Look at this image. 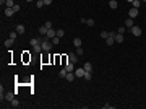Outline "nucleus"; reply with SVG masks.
Wrapping results in <instances>:
<instances>
[{"mask_svg":"<svg viewBox=\"0 0 146 109\" xmlns=\"http://www.w3.org/2000/svg\"><path fill=\"white\" fill-rule=\"evenodd\" d=\"M78 57H80V55L76 54V52H68V59H70V62H73V64L78 62Z\"/></svg>","mask_w":146,"mask_h":109,"instance_id":"obj_5","label":"nucleus"},{"mask_svg":"<svg viewBox=\"0 0 146 109\" xmlns=\"http://www.w3.org/2000/svg\"><path fill=\"white\" fill-rule=\"evenodd\" d=\"M141 2H145V3H146V0H141Z\"/></svg>","mask_w":146,"mask_h":109,"instance_id":"obj_40","label":"nucleus"},{"mask_svg":"<svg viewBox=\"0 0 146 109\" xmlns=\"http://www.w3.org/2000/svg\"><path fill=\"white\" fill-rule=\"evenodd\" d=\"M75 52H76V54H78V55H83V54H84V51H83V47H76V51H75Z\"/></svg>","mask_w":146,"mask_h":109,"instance_id":"obj_28","label":"nucleus"},{"mask_svg":"<svg viewBox=\"0 0 146 109\" xmlns=\"http://www.w3.org/2000/svg\"><path fill=\"white\" fill-rule=\"evenodd\" d=\"M127 2H133V0H127Z\"/></svg>","mask_w":146,"mask_h":109,"instance_id":"obj_39","label":"nucleus"},{"mask_svg":"<svg viewBox=\"0 0 146 109\" xmlns=\"http://www.w3.org/2000/svg\"><path fill=\"white\" fill-rule=\"evenodd\" d=\"M5 7H10V8H13V7H15V2H13V0H7Z\"/></svg>","mask_w":146,"mask_h":109,"instance_id":"obj_23","label":"nucleus"},{"mask_svg":"<svg viewBox=\"0 0 146 109\" xmlns=\"http://www.w3.org/2000/svg\"><path fill=\"white\" fill-rule=\"evenodd\" d=\"M26 2H29V3H31V2H34V0H26Z\"/></svg>","mask_w":146,"mask_h":109,"instance_id":"obj_38","label":"nucleus"},{"mask_svg":"<svg viewBox=\"0 0 146 109\" xmlns=\"http://www.w3.org/2000/svg\"><path fill=\"white\" fill-rule=\"evenodd\" d=\"M86 25H88V26H94V20L88 18V20H86Z\"/></svg>","mask_w":146,"mask_h":109,"instance_id":"obj_27","label":"nucleus"},{"mask_svg":"<svg viewBox=\"0 0 146 109\" xmlns=\"http://www.w3.org/2000/svg\"><path fill=\"white\" fill-rule=\"evenodd\" d=\"M83 67H84V70H86V72H92V64H91V62H86Z\"/></svg>","mask_w":146,"mask_h":109,"instance_id":"obj_14","label":"nucleus"},{"mask_svg":"<svg viewBox=\"0 0 146 109\" xmlns=\"http://www.w3.org/2000/svg\"><path fill=\"white\" fill-rule=\"evenodd\" d=\"M63 34H65L63 29H57V36H58V37H63Z\"/></svg>","mask_w":146,"mask_h":109,"instance_id":"obj_29","label":"nucleus"},{"mask_svg":"<svg viewBox=\"0 0 146 109\" xmlns=\"http://www.w3.org/2000/svg\"><path fill=\"white\" fill-rule=\"evenodd\" d=\"M91 77H92V72H86L83 78H84V80H91Z\"/></svg>","mask_w":146,"mask_h":109,"instance_id":"obj_25","label":"nucleus"},{"mask_svg":"<svg viewBox=\"0 0 146 109\" xmlns=\"http://www.w3.org/2000/svg\"><path fill=\"white\" fill-rule=\"evenodd\" d=\"M125 41V37H123V34H120V33H117L115 34V42H119V44H122Z\"/></svg>","mask_w":146,"mask_h":109,"instance_id":"obj_11","label":"nucleus"},{"mask_svg":"<svg viewBox=\"0 0 146 109\" xmlns=\"http://www.w3.org/2000/svg\"><path fill=\"white\" fill-rule=\"evenodd\" d=\"M10 106H11V108H18V106H19V101L15 98L13 101H10Z\"/></svg>","mask_w":146,"mask_h":109,"instance_id":"obj_18","label":"nucleus"},{"mask_svg":"<svg viewBox=\"0 0 146 109\" xmlns=\"http://www.w3.org/2000/svg\"><path fill=\"white\" fill-rule=\"evenodd\" d=\"M5 3H7V0H0V5H2V7H3Z\"/></svg>","mask_w":146,"mask_h":109,"instance_id":"obj_37","label":"nucleus"},{"mask_svg":"<svg viewBox=\"0 0 146 109\" xmlns=\"http://www.w3.org/2000/svg\"><path fill=\"white\" fill-rule=\"evenodd\" d=\"M47 31H49V29H47L46 26H41V28H39V33H41V36H46Z\"/></svg>","mask_w":146,"mask_h":109,"instance_id":"obj_19","label":"nucleus"},{"mask_svg":"<svg viewBox=\"0 0 146 109\" xmlns=\"http://www.w3.org/2000/svg\"><path fill=\"white\" fill-rule=\"evenodd\" d=\"M125 26H127L128 29H130V28L133 26V18H130V16H128V18L125 20Z\"/></svg>","mask_w":146,"mask_h":109,"instance_id":"obj_13","label":"nucleus"},{"mask_svg":"<svg viewBox=\"0 0 146 109\" xmlns=\"http://www.w3.org/2000/svg\"><path fill=\"white\" fill-rule=\"evenodd\" d=\"M13 10H15V13H16V11H19V10H21V7H19L18 3H15V7H13Z\"/></svg>","mask_w":146,"mask_h":109,"instance_id":"obj_34","label":"nucleus"},{"mask_svg":"<svg viewBox=\"0 0 146 109\" xmlns=\"http://www.w3.org/2000/svg\"><path fill=\"white\" fill-rule=\"evenodd\" d=\"M50 41L54 42V46H57V44H58V42H60V37H58V36H55V37H52Z\"/></svg>","mask_w":146,"mask_h":109,"instance_id":"obj_26","label":"nucleus"},{"mask_svg":"<svg viewBox=\"0 0 146 109\" xmlns=\"http://www.w3.org/2000/svg\"><path fill=\"white\" fill-rule=\"evenodd\" d=\"M44 26H46L47 29H50V28H52V21H46V23H44Z\"/></svg>","mask_w":146,"mask_h":109,"instance_id":"obj_33","label":"nucleus"},{"mask_svg":"<svg viewBox=\"0 0 146 109\" xmlns=\"http://www.w3.org/2000/svg\"><path fill=\"white\" fill-rule=\"evenodd\" d=\"M130 33H131L133 36L140 37V36H141V33H143V31H141V28H140V26H135V25H133V26L130 28Z\"/></svg>","mask_w":146,"mask_h":109,"instance_id":"obj_2","label":"nucleus"},{"mask_svg":"<svg viewBox=\"0 0 146 109\" xmlns=\"http://www.w3.org/2000/svg\"><path fill=\"white\" fill-rule=\"evenodd\" d=\"M73 44H75V47H81V39H80V37H75V39H73Z\"/></svg>","mask_w":146,"mask_h":109,"instance_id":"obj_17","label":"nucleus"},{"mask_svg":"<svg viewBox=\"0 0 146 109\" xmlns=\"http://www.w3.org/2000/svg\"><path fill=\"white\" fill-rule=\"evenodd\" d=\"M16 96V91H7L5 93V101H13Z\"/></svg>","mask_w":146,"mask_h":109,"instance_id":"obj_4","label":"nucleus"},{"mask_svg":"<svg viewBox=\"0 0 146 109\" xmlns=\"http://www.w3.org/2000/svg\"><path fill=\"white\" fill-rule=\"evenodd\" d=\"M36 7H37V8H42V7H46L44 0H37V2H36Z\"/></svg>","mask_w":146,"mask_h":109,"instance_id":"obj_20","label":"nucleus"},{"mask_svg":"<svg viewBox=\"0 0 146 109\" xmlns=\"http://www.w3.org/2000/svg\"><path fill=\"white\" fill-rule=\"evenodd\" d=\"M63 67L67 68V72H75V65H73V62H70V60H68Z\"/></svg>","mask_w":146,"mask_h":109,"instance_id":"obj_9","label":"nucleus"},{"mask_svg":"<svg viewBox=\"0 0 146 109\" xmlns=\"http://www.w3.org/2000/svg\"><path fill=\"white\" fill-rule=\"evenodd\" d=\"M33 51H34V52H41V51H42V46H41V44L33 46Z\"/></svg>","mask_w":146,"mask_h":109,"instance_id":"obj_22","label":"nucleus"},{"mask_svg":"<svg viewBox=\"0 0 146 109\" xmlns=\"http://www.w3.org/2000/svg\"><path fill=\"white\" fill-rule=\"evenodd\" d=\"M65 78H67L68 82H73V80L76 78V75H75V72H68V73H67V77H65Z\"/></svg>","mask_w":146,"mask_h":109,"instance_id":"obj_12","label":"nucleus"},{"mask_svg":"<svg viewBox=\"0 0 146 109\" xmlns=\"http://www.w3.org/2000/svg\"><path fill=\"white\" fill-rule=\"evenodd\" d=\"M131 3H133V7H135V8H140V5H141V0H133Z\"/></svg>","mask_w":146,"mask_h":109,"instance_id":"obj_24","label":"nucleus"},{"mask_svg":"<svg viewBox=\"0 0 146 109\" xmlns=\"http://www.w3.org/2000/svg\"><path fill=\"white\" fill-rule=\"evenodd\" d=\"M109 7H110V8H112V10H115V8H117V7H119V3H117V0H110V2H109Z\"/></svg>","mask_w":146,"mask_h":109,"instance_id":"obj_15","label":"nucleus"},{"mask_svg":"<svg viewBox=\"0 0 146 109\" xmlns=\"http://www.w3.org/2000/svg\"><path fill=\"white\" fill-rule=\"evenodd\" d=\"M125 31H127V26H120L119 28V33H120V34H123Z\"/></svg>","mask_w":146,"mask_h":109,"instance_id":"obj_32","label":"nucleus"},{"mask_svg":"<svg viewBox=\"0 0 146 109\" xmlns=\"http://www.w3.org/2000/svg\"><path fill=\"white\" fill-rule=\"evenodd\" d=\"M16 36H18L16 31H11V33H10V37H11V39H16Z\"/></svg>","mask_w":146,"mask_h":109,"instance_id":"obj_31","label":"nucleus"},{"mask_svg":"<svg viewBox=\"0 0 146 109\" xmlns=\"http://www.w3.org/2000/svg\"><path fill=\"white\" fill-rule=\"evenodd\" d=\"M84 73H86L84 67H78V68H75V75H76V78H83Z\"/></svg>","mask_w":146,"mask_h":109,"instance_id":"obj_3","label":"nucleus"},{"mask_svg":"<svg viewBox=\"0 0 146 109\" xmlns=\"http://www.w3.org/2000/svg\"><path fill=\"white\" fill-rule=\"evenodd\" d=\"M102 108H104V109H114V106H110V104H104Z\"/></svg>","mask_w":146,"mask_h":109,"instance_id":"obj_35","label":"nucleus"},{"mask_svg":"<svg viewBox=\"0 0 146 109\" xmlns=\"http://www.w3.org/2000/svg\"><path fill=\"white\" fill-rule=\"evenodd\" d=\"M107 36H109V31H101V37H104V39H106Z\"/></svg>","mask_w":146,"mask_h":109,"instance_id":"obj_30","label":"nucleus"},{"mask_svg":"<svg viewBox=\"0 0 146 109\" xmlns=\"http://www.w3.org/2000/svg\"><path fill=\"white\" fill-rule=\"evenodd\" d=\"M44 3H46V5H50V3H52V0H44Z\"/></svg>","mask_w":146,"mask_h":109,"instance_id":"obj_36","label":"nucleus"},{"mask_svg":"<svg viewBox=\"0 0 146 109\" xmlns=\"http://www.w3.org/2000/svg\"><path fill=\"white\" fill-rule=\"evenodd\" d=\"M3 13H5V16H13V13H15V10L10 8V7H5V10H3Z\"/></svg>","mask_w":146,"mask_h":109,"instance_id":"obj_8","label":"nucleus"},{"mask_svg":"<svg viewBox=\"0 0 146 109\" xmlns=\"http://www.w3.org/2000/svg\"><path fill=\"white\" fill-rule=\"evenodd\" d=\"M67 73H68V72H67V68H65V67H63V68H62L60 72H58V75H60L62 78H65V77H67Z\"/></svg>","mask_w":146,"mask_h":109,"instance_id":"obj_21","label":"nucleus"},{"mask_svg":"<svg viewBox=\"0 0 146 109\" xmlns=\"http://www.w3.org/2000/svg\"><path fill=\"white\" fill-rule=\"evenodd\" d=\"M128 16L135 20V18L138 16V8H135V7H131V8H130V11H128Z\"/></svg>","mask_w":146,"mask_h":109,"instance_id":"obj_6","label":"nucleus"},{"mask_svg":"<svg viewBox=\"0 0 146 109\" xmlns=\"http://www.w3.org/2000/svg\"><path fill=\"white\" fill-rule=\"evenodd\" d=\"M18 34H24V31H26V28H24V25H16V29H15Z\"/></svg>","mask_w":146,"mask_h":109,"instance_id":"obj_10","label":"nucleus"},{"mask_svg":"<svg viewBox=\"0 0 146 109\" xmlns=\"http://www.w3.org/2000/svg\"><path fill=\"white\" fill-rule=\"evenodd\" d=\"M55 36H57V31H55L54 28H50V29L47 31V34H46L47 39H52V37H55Z\"/></svg>","mask_w":146,"mask_h":109,"instance_id":"obj_7","label":"nucleus"},{"mask_svg":"<svg viewBox=\"0 0 146 109\" xmlns=\"http://www.w3.org/2000/svg\"><path fill=\"white\" fill-rule=\"evenodd\" d=\"M13 42H15V39H11V37H8V39L5 41V47H11V46H13Z\"/></svg>","mask_w":146,"mask_h":109,"instance_id":"obj_16","label":"nucleus"},{"mask_svg":"<svg viewBox=\"0 0 146 109\" xmlns=\"http://www.w3.org/2000/svg\"><path fill=\"white\" fill-rule=\"evenodd\" d=\"M42 51H44V52H50V49H52V47H54V42H52V41H50V39H44V41H42Z\"/></svg>","mask_w":146,"mask_h":109,"instance_id":"obj_1","label":"nucleus"}]
</instances>
